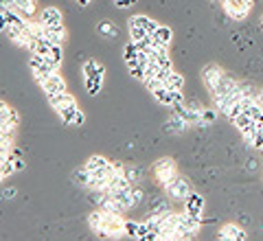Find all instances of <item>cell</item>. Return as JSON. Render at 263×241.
Here are the masks:
<instances>
[{
    "instance_id": "obj_1",
    "label": "cell",
    "mask_w": 263,
    "mask_h": 241,
    "mask_svg": "<svg viewBox=\"0 0 263 241\" xmlns=\"http://www.w3.org/2000/svg\"><path fill=\"white\" fill-rule=\"evenodd\" d=\"M29 68H31V72H33V77H35L37 86L42 84V81L48 77V75L57 72L55 64L48 60V55H40V53H31V57H29Z\"/></svg>"
},
{
    "instance_id": "obj_2",
    "label": "cell",
    "mask_w": 263,
    "mask_h": 241,
    "mask_svg": "<svg viewBox=\"0 0 263 241\" xmlns=\"http://www.w3.org/2000/svg\"><path fill=\"white\" fill-rule=\"evenodd\" d=\"M154 176H156V180H158L162 187H167L169 182L178 176L176 162L171 160V158H160V160L154 164Z\"/></svg>"
},
{
    "instance_id": "obj_3",
    "label": "cell",
    "mask_w": 263,
    "mask_h": 241,
    "mask_svg": "<svg viewBox=\"0 0 263 241\" xmlns=\"http://www.w3.org/2000/svg\"><path fill=\"white\" fill-rule=\"evenodd\" d=\"M202 221L200 217H193V215L189 213H180V221H178V239H191L197 235V230H200Z\"/></svg>"
},
{
    "instance_id": "obj_4",
    "label": "cell",
    "mask_w": 263,
    "mask_h": 241,
    "mask_svg": "<svg viewBox=\"0 0 263 241\" xmlns=\"http://www.w3.org/2000/svg\"><path fill=\"white\" fill-rule=\"evenodd\" d=\"M221 5H224V11L233 20H246L250 13L252 0H221Z\"/></svg>"
},
{
    "instance_id": "obj_5",
    "label": "cell",
    "mask_w": 263,
    "mask_h": 241,
    "mask_svg": "<svg viewBox=\"0 0 263 241\" xmlns=\"http://www.w3.org/2000/svg\"><path fill=\"white\" fill-rule=\"evenodd\" d=\"M164 189H167L169 197L180 199V202H184V199L193 193V191H191V184H189V182H186L184 178H180V176H176V178L171 180V182H169V184L164 187Z\"/></svg>"
},
{
    "instance_id": "obj_6",
    "label": "cell",
    "mask_w": 263,
    "mask_h": 241,
    "mask_svg": "<svg viewBox=\"0 0 263 241\" xmlns=\"http://www.w3.org/2000/svg\"><path fill=\"white\" fill-rule=\"evenodd\" d=\"M40 88L44 90V95H46V99L48 97H53V95H60V92H66V81H64V77L60 75V70L57 72H53V75H48V77L40 84Z\"/></svg>"
},
{
    "instance_id": "obj_7",
    "label": "cell",
    "mask_w": 263,
    "mask_h": 241,
    "mask_svg": "<svg viewBox=\"0 0 263 241\" xmlns=\"http://www.w3.org/2000/svg\"><path fill=\"white\" fill-rule=\"evenodd\" d=\"M237 86H239V81H237V79H233V77H230V75H226L224 72V77H221L219 79V84L215 86V88H213L211 90V95H213V101H221V99H226L230 92H233V90L237 88Z\"/></svg>"
},
{
    "instance_id": "obj_8",
    "label": "cell",
    "mask_w": 263,
    "mask_h": 241,
    "mask_svg": "<svg viewBox=\"0 0 263 241\" xmlns=\"http://www.w3.org/2000/svg\"><path fill=\"white\" fill-rule=\"evenodd\" d=\"M152 35H154V46L152 48L158 51V48H169L171 40H174V31H171L169 27H164V24H160V27L156 29Z\"/></svg>"
},
{
    "instance_id": "obj_9",
    "label": "cell",
    "mask_w": 263,
    "mask_h": 241,
    "mask_svg": "<svg viewBox=\"0 0 263 241\" xmlns=\"http://www.w3.org/2000/svg\"><path fill=\"white\" fill-rule=\"evenodd\" d=\"M217 237L224 239V241H243V239H248L246 230L239 228V226H235V224H226V226H221L219 232H217Z\"/></svg>"
},
{
    "instance_id": "obj_10",
    "label": "cell",
    "mask_w": 263,
    "mask_h": 241,
    "mask_svg": "<svg viewBox=\"0 0 263 241\" xmlns=\"http://www.w3.org/2000/svg\"><path fill=\"white\" fill-rule=\"evenodd\" d=\"M221 77H224V70H221L219 66H215V64H211V66H206V68L202 70V79H204V84H206L209 92L219 84Z\"/></svg>"
},
{
    "instance_id": "obj_11",
    "label": "cell",
    "mask_w": 263,
    "mask_h": 241,
    "mask_svg": "<svg viewBox=\"0 0 263 241\" xmlns=\"http://www.w3.org/2000/svg\"><path fill=\"white\" fill-rule=\"evenodd\" d=\"M103 75H105V66L99 64L97 72L95 75H88V77H86V88H88L90 95H97L99 90H101V86H103Z\"/></svg>"
},
{
    "instance_id": "obj_12",
    "label": "cell",
    "mask_w": 263,
    "mask_h": 241,
    "mask_svg": "<svg viewBox=\"0 0 263 241\" xmlns=\"http://www.w3.org/2000/svg\"><path fill=\"white\" fill-rule=\"evenodd\" d=\"M202 209H204V199H202V195L191 193V195L184 199V213L193 215V217H200V215H202Z\"/></svg>"
},
{
    "instance_id": "obj_13",
    "label": "cell",
    "mask_w": 263,
    "mask_h": 241,
    "mask_svg": "<svg viewBox=\"0 0 263 241\" xmlns=\"http://www.w3.org/2000/svg\"><path fill=\"white\" fill-rule=\"evenodd\" d=\"M44 38L51 44H64V40H66L64 24H53V27H46V24H44Z\"/></svg>"
},
{
    "instance_id": "obj_14",
    "label": "cell",
    "mask_w": 263,
    "mask_h": 241,
    "mask_svg": "<svg viewBox=\"0 0 263 241\" xmlns=\"http://www.w3.org/2000/svg\"><path fill=\"white\" fill-rule=\"evenodd\" d=\"M40 22L46 24V27H53V24H62V11L57 7H44L40 11Z\"/></svg>"
},
{
    "instance_id": "obj_15",
    "label": "cell",
    "mask_w": 263,
    "mask_h": 241,
    "mask_svg": "<svg viewBox=\"0 0 263 241\" xmlns=\"http://www.w3.org/2000/svg\"><path fill=\"white\" fill-rule=\"evenodd\" d=\"M127 24H134V27H141V29H145L147 33H149V35H152V33H154L156 29L160 27V24L156 22V20L147 18V15H143V13H136V15H132V18L127 20Z\"/></svg>"
},
{
    "instance_id": "obj_16",
    "label": "cell",
    "mask_w": 263,
    "mask_h": 241,
    "mask_svg": "<svg viewBox=\"0 0 263 241\" xmlns=\"http://www.w3.org/2000/svg\"><path fill=\"white\" fill-rule=\"evenodd\" d=\"M15 11L31 20L37 13V0H15Z\"/></svg>"
},
{
    "instance_id": "obj_17",
    "label": "cell",
    "mask_w": 263,
    "mask_h": 241,
    "mask_svg": "<svg viewBox=\"0 0 263 241\" xmlns=\"http://www.w3.org/2000/svg\"><path fill=\"white\" fill-rule=\"evenodd\" d=\"M24 33L31 38V42H35V40H40V38H44V24L40 22V18L37 20H27V24H24Z\"/></svg>"
},
{
    "instance_id": "obj_18",
    "label": "cell",
    "mask_w": 263,
    "mask_h": 241,
    "mask_svg": "<svg viewBox=\"0 0 263 241\" xmlns=\"http://www.w3.org/2000/svg\"><path fill=\"white\" fill-rule=\"evenodd\" d=\"M154 99L158 101L160 105H167V107H171V105H176V97H174V90H169L167 86H162V88H158V90H154Z\"/></svg>"
},
{
    "instance_id": "obj_19",
    "label": "cell",
    "mask_w": 263,
    "mask_h": 241,
    "mask_svg": "<svg viewBox=\"0 0 263 241\" xmlns=\"http://www.w3.org/2000/svg\"><path fill=\"white\" fill-rule=\"evenodd\" d=\"M110 164V160L105 156H101V154H95V156H90L88 160H86V164L84 167L90 171V173H95V171H101V169H105Z\"/></svg>"
},
{
    "instance_id": "obj_20",
    "label": "cell",
    "mask_w": 263,
    "mask_h": 241,
    "mask_svg": "<svg viewBox=\"0 0 263 241\" xmlns=\"http://www.w3.org/2000/svg\"><path fill=\"white\" fill-rule=\"evenodd\" d=\"M48 103H51V105H53V110L57 112L60 107H66V105L77 103V101H75V97H72V95H68V92H60V95L48 97Z\"/></svg>"
},
{
    "instance_id": "obj_21",
    "label": "cell",
    "mask_w": 263,
    "mask_h": 241,
    "mask_svg": "<svg viewBox=\"0 0 263 241\" xmlns=\"http://www.w3.org/2000/svg\"><path fill=\"white\" fill-rule=\"evenodd\" d=\"M138 53H141V48H138L136 42H129L125 46V51H123V60H125V66H136L138 64Z\"/></svg>"
},
{
    "instance_id": "obj_22",
    "label": "cell",
    "mask_w": 263,
    "mask_h": 241,
    "mask_svg": "<svg viewBox=\"0 0 263 241\" xmlns=\"http://www.w3.org/2000/svg\"><path fill=\"white\" fill-rule=\"evenodd\" d=\"M77 110H79V105H77V103H70V105H66V107H60V110H57V114H60V119L66 123V125H72Z\"/></svg>"
},
{
    "instance_id": "obj_23",
    "label": "cell",
    "mask_w": 263,
    "mask_h": 241,
    "mask_svg": "<svg viewBox=\"0 0 263 241\" xmlns=\"http://www.w3.org/2000/svg\"><path fill=\"white\" fill-rule=\"evenodd\" d=\"M5 18H7V24H11V27H22L24 29V24H27V18L20 15L15 9H7L5 11Z\"/></svg>"
},
{
    "instance_id": "obj_24",
    "label": "cell",
    "mask_w": 263,
    "mask_h": 241,
    "mask_svg": "<svg viewBox=\"0 0 263 241\" xmlns=\"http://www.w3.org/2000/svg\"><path fill=\"white\" fill-rule=\"evenodd\" d=\"M164 86H167L169 90H182L184 88V77L180 72H171L169 77H167V81H164Z\"/></svg>"
},
{
    "instance_id": "obj_25",
    "label": "cell",
    "mask_w": 263,
    "mask_h": 241,
    "mask_svg": "<svg viewBox=\"0 0 263 241\" xmlns=\"http://www.w3.org/2000/svg\"><path fill=\"white\" fill-rule=\"evenodd\" d=\"M51 48H53V44L48 42L46 38H40V40H35V44H33V48L29 53H40V55H48L51 53Z\"/></svg>"
},
{
    "instance_id": "obj_26",
    "label": "cell",
    "mask_w": 263,
    "mask_h": 241,
    "mask_svg": "<svg viewBox=\"0 0 263 241\" xmlns=\"http://www.w3.org/2000/svg\"><path fill=\"white\" fill-rule=\"evenodd\" d=\"M48 60L55 64V68L60 70L62 68V62H64V51H62V44H53L51 53H48Z\"/></svg>"
},
{
    "instance_id": "obj_27",
    "label": "cell",
    "mask_w": 263,
    "mask_h": 241,
    "mask_svg": "<svg viewBox=\"0 0 263 241\" xmlns=\"http://www.w3.org/2000/svg\"><path fill=\"white\" fill-rule=\"evenodd\" d=\"M90 176H92V173H90L86 167H84V169H77L75 173H72V182H75V184H79V187H88Z\"/></svg>"
},
{
    "instance_id": "obj_28",
    "label": "cell",
    "mask_w": 263,
    "mask_h": 241,
    "mask_svg": "<svg viewBox=\"0 0 263 241\" xmlns=\"http://www.w3.org/2000/svg\"><path fill=\"white\" fill-rule=\"evenodd\" d=\"M88 224H90V228H92L95 232L101 230V228H103V211H101V209H97V211L88 217Z\"/></svg>"
},
{
    "instance_id": "obj_29",
    "label": "cell",
    "mask_w": 263,
    "mask_h": 241,
    "mask_svg": "<svg viewBox=\"0 0 263 241\" xmlns=\"http://www.w3.org/2000/svg\"><path fill=\"white\" fill-rule=\"evenodd\" d=\"M252 123H254V119H250L248 114H243V112H241V114H239V116H237V119L233 121V125H235V127H237V129H239L241 134H243V132L252 125Z\"/></svg>"
},
{
    "instance_id": "obj_30",
    "label": "cell",
    "mask_w": 263,
    "mask_h": 241,
    "mask_svg": "<svg viewBox=\"0 0 263 241\" xmlns=\"http://www.w3.org/2000/svg\"><path fill=\"white\" fill-rule=\"evenodd\" d=\"M99 33H101V35H105V38H117V27H114V24L112 22H108V20H105V22H101V24H99Z\"/></svg>"
},
{
    "instance_id": "obj_31",
    "label": "cell",
    "mask_w": 263,
    "mask_h": 241,
    "mask_svg": "<svg viewBox=\"0 0 263 241\" xmlns=\"http://www.w3.org/2000/svg\"><path fill=\"white\" fill-rule=\"evenodd\" d=\"M147 35V31L141 29V27H134V24H129V40L132 42H141V40Z\"/></svg>"
},
{
    "instance_id": "obj_32",
    "label": "cell",
    "mask_w": 263,
    "mask_h": 241,
    "mask_svg": "<svg viewBox=\"0 0 263 241\" xmlns=\"http://www.w3.org/2000/svg\"><path fill=\"white\" fill-rule=\"evenodd\" d=\"M22 33H24L22 27H11V24H7V29H5V35L9 38V42H15V40H18Z\"/></svg>"
},
{
    "instance_id": "obj_33",
    "label": "cell",
    "mask_w": 263,
    "mask_h": 241,
    "mask_svg": "<svg viewBox=\"0 0 263 241\" xmlns=\"http://www.w3.org/2000/svg\"><path fill=\"white\" fill-rule=\"evenodd\" d=\"M0 173H3L5 178H9L15 173V167H13V158H7L5 162H0Z\"/></svg>"
},
{
    "instance_id": "obj_34",
    "label": "cell",
    "mask_w": 263,
    "mask_h": 241,
    "mask_svg": "<svg viewBox=\"0 0 263 241\" xmlns=\"http://www.w3.org/2000/svg\"><path fill=\"white\" fill-rule=\"evenodd\" d=\"M171 211V204L167 202V199H160V202H156V206L152 209V215H164Z\"/></svg>"
},
{
    "instance_id": "obj_35",
    "label": "cell",
    "mask_w": 263,
    "mask_h": 241,
    "mask_svg": "<svg viewBox=\"0 0 263 241\" xmlns=\"http://www.w3.org/2000/svg\"><path fill=\"white\" fill-rule=\"evenodd\" d=\"M127 70H129V75H132L134 79H138V81H143V79H145V66L136 64V66H129Z\"/></svg>"
},
{
    "instance_id": "obj_36",
    "label": "cell",
    "mask_w": 263,
    "mask_h": 241,
    "mask_svg": "<svg viewBox=\"0 0 263 241\" xmlns=\"http://www.w3.org/2000/svg\"><path fill=\"white\" fill-rule=\"evenodd\" d=\"M138 226H141L138 221H125V237L136 239L138 237Z\"/></svg>"
},
{
    "instance_id": "obj_37",
    "label": "cell",
    "mask_w": 263,
    "mask_h": 241,
    "mask_svg": "<svg viewBox=\"0 0 263 241\" xmlns=\"http://www.w3.org/2000/svg\"><path fill=\"white\" fill-rule=\"evenodd\" d=\"M129 193H132V202H134V206L141 204V199H143V195H145L141 187H136V184H134V187L129 189Z\"/></svg>"
},
{
    "instance_id": "obj_38",
    "label": "cell",
    "mask_w": 263,
    "mask_h": 241,
    "mask_svg": "<svg viewBox=\"0 0 263 241\" xmlns=\"http://www.w3.org/2000/svg\"><path fill=\"white\" fill-rule=\"evenodd\" d=\"M97 68H99V62L88 60V62L84 64V77H88V75H95V72H97Z\"/></svg>"
},
{
    "instance_id": "obj_39",
    "label": "cell",
    "mask_w": 263,
    "mask_h": 241,
    "mask_svg": "<svg viewBox=\"0 0 263 241\" xmlns=\"http://www.w3.org/2000/svg\"><path fill=\"white\" fill-rule=\"evenodd\" d=\"M123 173H125V176L132 180V182H134V184H136V182H138V178H141V171H138L136 167H125V171H123Z\"/></svg>"
},
{
    "instance_id": "obj_40",
    "label": "cell",
    "mask_w": 263,
    "mask_h": 241,
    "mask_svg": "<svg viewBox=\"0 0 263 241\" xmlns=\"http://www.w3.org/2000/svg\"><path fill=\"white\" fill-rule=\"evenodd\" d=\"M9 116H11V107L9 105L0 107V123H9Z\"/></svg>"
},
{
    "instance_id": "obj_41",
    "label": "cell",
    "mask_w": 263,
    "mask_h": 241,
    "mask_svg": "<svg viewBox=\"0 0 263 241\" xmlns=\"http://www.w3.org/2000/svg\"><path fill=\"white\" fill-rule=\"evenodd\" d=\"M15 9V0H0V11Z\"/></svg>"
},
{
    "instance_id": "obj_42",
    "label": "cell",
    "mask_w": 263,
    "mask_h": 241,
    "mask_svg": "<svg viewBox=\"0 0 263 241\" xmlns=\"http://www.w3.org/2000/svg\"><path fill=\"white\" fill-rule=\"evenodd\" d=\"M86 123V114L81 112V110H77V114H75V121H72V125H84Z\"/></svg>"
},
{
    "instance_id": "obj_43",
    "label": "cell",
    "mask_w": 263,
    "mask_h": 241,
    "mask_svg": "<svg viewBox=\"0 0 263 241\" xmlns=\"http://www.w3.org/2000/svg\"><path fill=\"white\" fill-rule=\"evenodd\" d=\"M9 123H11V125H15V127H18V125H20V114H18V112H15V110H11V116H9Z\"/></svg>"
},
{
    "instance_id": "obj_44",
    "label": "cell",
    "mask_w": 263,
    "mask_h": 241,
    "mask_svg": "<svg viewBox=\"0 0 263 241\" xmlns=\"http://www.w3.org/2000/svg\"><path fill=\"white\" fill-rule=\"evenodd\" d=\"M13 167H15V171H22L24 167H27V162H24L22 158H13Z\"/></svg>"
},
{
    "instance_id": "obj_45",
    "label": "cell",
    "mask_w": 263,
    "mask_h": 241,
    "mask_svg": "<svg viewBox=\"0 0 263 241\" xmlns=\"http://www.w3.org/2000/svg\"><path fill=\"white\" fill-rule=\"evenodd\" d=\"M213 119H215V112H213V110H204V112H202V121L211 123Z\"/></svg>"
},
{
    "instance_id": "obj_46",
    "label": "cell",
    "mask_w": 263,
    "mask_h": 241,
    "mask_svg": "<svg viewBox=\"0 0 263 241\" xmlns=\"http://www.w3.org/2000/svg\"><path fill=\"white\" fill-rule=\"evenodd\" d=\"M13 195H15V189H5L3 193H0V197H3V199H9V197H13Z\"/></svg>"
},
{
    "instance_id": "obj_47",
    "label": "cell",
    "mask_w": 263,
    "mask_h": 241,
    "mask_svg": "<svg viewBox=\"0 0 263 241\" xmlns=\"http://www.w3.org/2000/svg\"><path fill=\"white\" fill-rule=\"evenodd\" d=\"M7 29V18H5V11H0V33H5Z\"/></svg>"
},
{
    "instance_id": "obj_48",
    "label": "cell",
    "mask_w": 263,
    "mask_h": 241,
    "mask_svg": "<svg viewBox=\"0 0 263 241\" xmlns=\"http://www.w3.org/2000/svg\"><path fill=\"white\" fill-rule=\"evenodd\" d=\"M257 101H259V103L263 105V88H261V90H259V92H257Z\"/></svg>"
},
{
    "instance_id": "obj_49",
    "label": "cell",
    "mask_w": 263,
    "mask_h": 241,
    "mask_svg": "<svg viewBox=\"0 0 263 241\" xmlns=\"http://www.w3.org/2000/svg\"><path fill=\"white\" fill-rule=\"evenodd\" d=\"M77 3H79V5H81V7H88V5H90V3H92V0H77Z\"/></svg>"
},
{
    "instance_id": "obj_50",
    "label": "cell",
    "mask_w": 263,
    "mask_h": 241,
    "mask_svg": "<svg viewBox=\"0 0 263 241\" xmlns=\"http://www.w3.org/2000/svg\"><path fill=\"white\" fill-rule=\"evenodd\" d=\"M3 180H5V176H3V173H0V184H3Z\"/></svg>"
},
{
    "instance_id": "obj_51",
    "label": "cell",
    "mask_w": 263,
    "mask_h": 241,
    "mask_svg": "<svg viewBox=\"0 0 263 241\" xmlns=\"http://www.w3.org/2000/svg\"><path fill=\"white\" fill-rule=\"evenodd\" d=\"M5 105H7V103H5V101H0V107H5Z\"/></svg>"
},
{
    "instance_id": "obj_52",
    "label": "cell",
    "mask_w": 263,
    "mask_h": 241,
    "mask_svg": "<svg viewBox=\"0 0 263 241\" xmlns=\"http://www.w3.org/2000/svg\"><path fill=\"white\" fill-rule=\"evenodd\" d=\"M261 27H263V18H261Z\"/></svg>"
},
{
    "instance_id": "obj_53",
    "label": "cell",
    "mask_w": 263,
    "mask_h": 241,
    "mask_svg": "<svg viewBox=\"0 0 263 241\" xmlns=\"http://www.w3.org/2000/svg\"><path fill=\"white\" fill-rule=\"evenodd\" d=\"M261 152H263V149H261Z\"/></svg>"
}]
</instances>
